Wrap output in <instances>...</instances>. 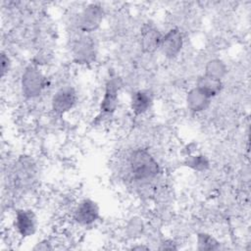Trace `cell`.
<instances>
[{
	"instance_id": "obj_1",
	"label": "cell",
	"mask_w": 251,
	"mask_h": 251,
	"mask_svg": "<svg viewBox=\"0 0 251 251\" xmlns=\"http://www.w3.org/2000/svg\"><path fill=\"white\" fill-rule=\"evenodd\" d=\"M129 170L136 180L151 179L160 173L157 160L146 149H135L129 156Z\"/></svg>"
},
{
	"instance_id": "obj_2",
	"label": "cell",
	"mask_w": 251,
	"mask_h": 251,
	"mask_svg": "<svg viewBox=\"0 0 251 251\" xmlns=\"http://www.w3.org/2000/svg\"><path fill=\"white\" fill-rule=\"evenodd\" d=\"M47 79L35 65L26 67L22 75V92L26 98L38 97L46 87Z\"/></svg>"
},
{
	"instance_id": "obj_3",
	"label": "cell",
	"mask_w": 251,
	"mask_h": 251,
	"mask_svg": "<svg viewBox=\"0 0 251 251\" xmlns=\"http://www.w3.org/2000/svg\"><path fill=\"white\" fill-rule=\"evenodd\" d=\"M104 18L103 7L96 3L87 5L79 13L77 19V28L82 33H88L95 31L102 24Z\"/></svg>"
},
{
	"instance_id": "obj_4",
	"label": "cell",
	"mask_w": 251,
	"mask_h": 251,
	"mask_svg": "<svg viewBox=\"0 0 251 251\" xmlns=\"http://www.w3.org/2000/svg\"><path fill=\"white\" fill-rule=\"evenodd\" d=\"M72 54L74 60L78 64L92 63L96 57V44L93 37L88 33L77 37L74 41Z\"/></svg>"
},
{
	"instance_id": "obj_5",
	"label": "cell",
	"mask_w": 251,
	"mask_h": 251,
	"mask_svg": "<svg viewBox=\"0 0 251 251\" xmlns=\"http://www.w3.org/2000/svg\"><path fill=\"white\" fill-rule=\"evenodd\" d=\"M77 100V95L74 87L63 86L53 95L51 100L52 110L56 114H65L74 108Z\"/></svg>"
},
{
	"instance_id": "obj_6",
	"label": "cell",
	"mask_w": 251,
	"mask_h": 251,
	"mask_svg": "<svg viewBox=\"0 0 251 251\" xmlns=\"http://www.w3.org/2000/svg\"><path fill=\"white\" fill-rule=\"evenodd\" d=\"M121 82L118 77L109 78L106 83L103 98L100 103V111L104 115L113 114L119 104V90Z\"/></svg>"
},
{
	"instance_id": "obj_7",
	"label": "cell",
	"mask_w": 251,
	"mask_h": 251,
	"mask_svg": "<svg viewBox=\"0 0 251 251\" xmlns=\"http://www.w3.org/2000/svg\"><path fill=\"white\" fill-rule=\"evenodd\" d=\"M98 218L99 207L90 199L80 201L74 211V220L80 226H89L96 222Z\"/></svg>"
},
{
	"instance_id": "obj_8",
	"label": "cell",
	"mask_w": 251,
	"mask_h": 251,
	"mask_svg": "<svg viewBox=\"0 0 251 251\" xmlns=\"http://www.w3.org/2000/svg\"><path fill=\"white\" fill-rule=\"evenodd\" d=\"M183 45V37L179 29L171 28L162 37L160 49L165 57L169 59L176 58Z\"/></svg>"
},
{
	"instance_id": "obj_9",
	"label": "cell",
	"mask_w": 251,
	"mask_h": 251,
	"mask_svg": "<svg viewBox=\"0 0 251 251\" xmlns=\"http://www.w3.org/2000/svg\"><path fill=\"white\" fill-rule=\"evenodd\" d=\"M14 226L22 237H29L36 230V217L30 210L22 209L16 212Z\"/></svg>"
},
{
	"instance_id": "obj_10",
	"label": "cell",
	"mask_w": 251,
	"mask_h": 251,
	"mask_svg": "<svg viewBox=\"0 0 251 251\" xmlns=\"http://www.w3.org/2000/svg\"><path fill=\"white\" fill-rule=\"evenodd\" d=\"M162 37L163 35L156 27L151 25L145 26L141 31L140 37V46L142 50L146 53H152L157 49H160Z\"/></svg>"
},
{
	"instance_id": "obj_11",
	"label": "cell",
	"mask_w": 251,
	"mask_h": 251,
	"mask_svg": "<svg viewBox=\"0 0 251 251\" xmlns=\"http://www.w3.org/2000/svg\"><path fill=\"white\" fill-rule=\"evenodd\" d=\"M211 98L199 90L196 86L188 91L186 95V104L189 110L198 113L204 111L210 104Z\"/></svg>"
},
{
	"instance_id": "obj_12",
	"label": "cell",
	"mask_w": 251,
	"mask_h": 251,
	"mask_svg": "<svg viewBox=\"0 0 251 251\" xmlns=\"http://www.w3.org/2000/svg\"><path fill=\"white\" fill-rule=\"evenodd\" d=\"M152 104L151 95L145 90H138L132 93L130 108L135 115H142L148 111Z\"/></svg>"
},
{
	"instance_id": "obj_13",
	"label": "cell",
	"mask_w": 251,
	"mask_h": 251,
	"mask_svg": "<svg viewBox=\"0 0 251 251\" xmlns=\"http://www.w3.org/2000/svg\"><path fill=\"white\" fill-rule=\"evenodd\" d=\"M196 87L199 90H201L204 94H206L208 97L212 98L221 92L223 88V83L222 80L220 79L203 75L198 78Z\"/></svg>"
},
{
	"instance_id": "obj_14",
	"label": "cell",
	"mask_w": 251,
	"mask_h": 251,
	"mask_svg": "<svg viewBox=\"0 0 251 251\" xmlns=\"http://www.w3.org/2000/svg\"><path fill=\"white\" fill-rule=\"evenodd\" d=\"M226 73V67L225 63L219 59H213L209 61L205 67V74L208 76L222 79Z\"/></svg>"
},
{
	"instance_id": "obj_15",
	"label": "cell",
	"mask_w": 251,
	"mask_h": 251,
	"mask_svg": "<svg viewBox=\"0 0 251 251\" xmlns=\"http://www.w3.org/2000/svg\"><path fill=\"white\" fill-rule=\"evenodd\" d=\"M185 166L198 171L203 172L208 169L209 167V161L208 159L203 155H194V156H187L184 161Z\"/></svg>"
},
{
	"instance_id": "obj_16",
	"label": "cell",
	"mask_w": 251,
	"mask_h": 251,
	"mask_svg": "<svg viewBox=\"0 0 251 251\" xmlns=\"http://www.w3.org/2000/svg\"><path fill=\"white\" fill-rule=\"evenodd\" d=\"M197 248L199 250H215L219 248V242L211 234L199 233L197 235Z\"/></svg>"
},
{
	"instance_id": "obj_17",
	"label": "cell",
	"mask_w": 251,
	"mask_h": 251,
	"mask_svg": "<svg viewBox=\"0 0 251 251\" xmlns=\"http://www.w3.org/2000/svg\"><path fill=\"white\" fill-rule=\"evenodd\" d=\"M10 65H11V63H10L9 57L5 53H2L1 54V73H2V76H4L6 73H8Z\"/></svg>"
}]
</instances>
